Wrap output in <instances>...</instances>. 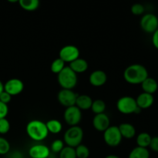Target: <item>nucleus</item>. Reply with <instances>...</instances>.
<instances>
[{"mask_svg":"<svg viewBox=\"0 0 158 158\" xmlns=\"http://www.w3.org/2000/svg\"><path fill=\"white\" fill-rule=\"evenodd\" d=\"M140 25L143 32L153 34L158 29L157 16L153 13L144 14L140 19Z\"/></svg>","mask_w":158,"mask_h":158,"instance_id":"7","label":"nucleus"},{"mask_svg":"<svg viewBox=\"0 0 158 158\" xmlns=\"http://www.w3.org/2000/svg\"><path fill=\"white\" fill-rule=\"evenodd\" d=\"M10 130V123L6 118L0 119V134H6Z\"/></svg>","mask_w":158,"mask_h":158,"instance_id":"30","label":"nucleus"},{"mask_svg":"<svg viewBox=\"0 0 158 158\" xmlns=\"http://www.w3.org/2000/svg\"><path fill=\"white\" fill-rule=\"evenodd\" d=\"M105 158H120V157H118V156H117V155H114V154H110V155L106 156Z\"/></svg>","mask_w":158,"mask_h":158,"instance_id":"37","label":"nucleus"},{"mask_svg":"<svg viewBox=\"0 0 158 158\" xmlns=\"http://www.w3.org/2000/svg\"><path fill=\"white\" fill-rule=\"evenodd\" d=\"M26 131L29 138L34 141H43L49 135L46 123L40 120H32L27 123Z\"/></svg>","mask_w":158,"mask_h":158,"instance_id":"2","label":"nucleus"},{"mask_svg":"<svg viewBox=\"0 0 158 158\" xmlns=\"http://www.w3.org/2000/svg\"><path fill=\"white\" fill-rule=\"evenodd\" d=\"M66 63L60 58H57L52 62L50 66V69L52 73L55 74H59L65 68Z\"/></svg>","mask_w":158,"mask_h":158,"instance_id":"25","label":"nucleus"},{"mask_svg":"<svg viewBox=\"0 0 158 158\" xmlns=\"http://www.w3.org/2000/svg\"><path fill=\"white\" fill-rule=\"evenodd\" d=\"M136 102H137V106L141 110L148 109L154 104V96L143 92L139 94L138 97L136 98Z\"/></svg>","mask_w":158,"mask_h":158,"instance_id":"15","label":"nucleus"},{"mask_svg":"<svg viewBox=\"0 0 158 158\" xmlns=\"http://www.w3.org/2000/svg\"><path fill=\"white\" fill-rule=\"evenodd\" d=\"M64 142L63 140H60V139H56V140H53L52 143H51L50 146V151H52L53 153L56 154H60V151L64 148Z\"/></svg>","mask_w":158,"mask_h":158,"instance_id":"28","label":"nucleus"},{"mask_svg":"<svg viewBox=\"0 0 158 158\" xmlns=\"http://www.w3.org/2000/svg\"><path fill=\"white\" fill-rule=\"evenodd\" d=\"M152 137L148 133L142 132L137 135L136 141H137V147L143 148H148L150 146Z\"/></svg>","mask_w":158,"mask_h":158,"instance_id":"21","label":"nucleus"},{"mask_svg":"<svg viewBox=\"0 0 158 158\" xmlns=\"http://www.w3.org/2000/svg\"><path fill=\"white\" fill-rule=\"evenodd\" d=\"M59 154H60L59 156L60 158H77L75 148L68 146L64 147V148L60 151Z\"/></svg>","mask_w":158,"mask_h":158,"instance_id":"27","label":"nucleus"},{"mask_svg":"<svg viewBox=\"0 0 158 158\" xmlns=\"http://www.w3.org/2000/svg\"><path fill=\"white\" fill-rule=\"evenodd\" d=\"M140 85H141V88L143 93H147V94H151V95L155 94L158 89V83L157 80L152 77H148Z\"/></svg>","mask_w":158,"mask_h":158,"instance_id":"19","label":"nucleus"},{"mask_svg":"<svg viewBox=\"0 0 158 158\" xmlns=\"http://www.w3.org/2000/svg\"><path fill=\"white\" fill-rule=\"evenodd\" d=\"M10 151V143L2 137H0V155H4Z\"/></svg>","mask_w":158,"mask_h":158,"instance_id":"29","label":"nucleus"},{"mask_svg":"<svg viewBox=\"0 0 158 158\" xmlns=\"http://www.w3.org/2000/svg\"><path fill=\"white\" fill-rule=\"evenodd\" d=\"M24 89V83L21 80L12 78L7 80L4 84V91L12 96H16L21 94Z\"/></svg>","mask_w":158,"mask_h":158,"instance_id":"11","label":"nucleus"},{"mask_svg":"<svg viewBox=\"0 0 158 158\" xmlns=\"http://www.w3.org/2000/svg\"><path fill=\"white\" fill-rule=\"evenodd\" d=\"M136 99L130 96L122 97L117 100V109L120 113L123 114H135L136 110L137 109Z\"/></svg>","mask_w":158,"mask_h":158,"instance_id":"5","label":"nucleus"},{"mask_svg":"<svg viewBox=\"0 0 158 158\" xmlns=\"http://www.w3.org/2000/svg\"><path fill=\"white\" fill-rule=\"evenodd\" d=\"M19 4L24 10L32 12L38 9L40 6V2L39 0H19Z\"/></svg>","mask_w":158,"mask_h":158,"instance_id":"23","label":"nucleus"},{"mask_svg":"<svg viewBox=\"0 0 158 158\" xmlns=\"http://www.w3.org/2000/svg\"><path fill=\"white\" fill-rule=\"evenodd\" d=\"M8 113H9L8 105L0 101V119L6 118V116L8 115Z\"/></svg>","mask_w":158,"mask_h":158,"instance_id":"32","label":"nucleus"},{"mask_svg":"<svg viewBox=\"0 0 158 158\" xmlns=\"http://www.w3.org/2000/svg\"><path fill=\"white\" fill-rule=\"evenodd\" d=\"M83 139V131L80 126L70 127L65 132L63 136V142L66 146L76 148L81 144Z\"/></svg>","mask_w":158,"mask_h":158,"instance_id":"4","label":"nucleus"},{"mask_svg":"<svg viewBox=\"0 0 158 158\" xmlns=\"http://www.w3.org/2000/svg\"><path fill=\"white\" fill-rule=\"evenodd\" d=\"M57 81L62 89H73L78 83V77L70 68L65 66L64 69L57 74Z\"/></svg>","mask_w":158,"mask_h":158,"instance_id":"3","label":"nucleus"},{"mask_svg":"<svg viewBox=\"0 0 158 158\" xmlns=\"http://www.w3.org/2000/svg\"><path fill=\"white\" fill-rule=\"evenodd\" d=\"M152 43L154 47L158 49V29L153 33L152 36Z\"/></svg>","mask_w":158,"mask_h":158,"instance_id":"35","label":"nucleus"},{"mask_svg":"<svg viewBox=\"0 0 158 158\" xmlns=\"http://www.w3.org/2000/svg\"><path fill=\"white\" fill-rule=\"evenodd\" d=\"M90 109L95 114V115L103 114L105 110H106V103H105V102L103 100H100V99H97V100H95L93 101Z\"/></svg>","mask_w":158,"mask_h":158,"instance_id":"24","label":"nucleus"},{"mask_svg":"<svg viewBox=\"0 0 158 158\" xmlns=\"http://www.w3.org/2000/svg\"><path fill=\"white\" fill-rule=\"evenodd\" d=\"M128 158H150V152L148 148L136 147L131 151Z\"/></svg>","mask_w":158,"mask_h":158,"instance_id":"22","label":"nucleus"},{"mask_svg":"<svg viewBox=\"0 0 158 158\" xmlns=\"http://www.w3.org/2000/svg\"><path fill=\"white\" fill-rule=\"evenodd\" d=\"M77 158H88L89 156V150L86 146L80 144L75 148Z\"/></svg>","mask_w":158,"mask_h":158,"instance_id":"26","label":"nucleus"},{"mask_svg":"<svg viewBox=\"0 0 158 158\" xmlns=\"http://www.w3.org/2000/svg\"><path fill=\"white\" fill-rule=\"evenodd\" d=\"M148 76V71L141 64H132L127 66L123 72V79L127 83L132 85L141 84Z\"/></svg>","mask_w":158,"mask_h":158,"instance_id":"1","label":"nucleus"},{"mask_svg":"<svg viewBox=\"0 0 158 158\" xmlns=\"http://www.w3.org/2000/svg\"><path fill=\"white\" fill-rule=\"evenodd\" d=\"M107 81V76L106 73L103 70L97 69L91 73L89 77V82L92 86L99 87L105 84Z\"/></svg>","mask_w":158,"mask_h":158,"instance_id":"14","label":"nucleus"},{"mask_svg":"<svg viewBox=\"0 0 158 158\" xmlns=\"http://www.w3.org/2000/svg\"><path fill=\"white\" fill-rule=\"evenodd\" d=\"M80 49L73 45H66L60 49L59 58L61 59L65 63H72L77 59L80 58Z\"/></svg>","mask_w":158,"mask_h":158,"instance_id":"9","label":"nucleus"},{"mask_svg":"<svg viewBox=\"0 0 158 158\" xmlns=\"http://www.w3.org/2000/svg\"><path fill=\"white\" fill-rule=\"evenodd\" d=\"M63 118L65 122L70 127L78 126L82 120V111L76 106H69L65 110Z\"/></svg>","mask_w":158,"mask_h":158,"instance_id":"8","label":"nucleus"},{"mask_svg":"<svg viewBox=\"0 0 158 158\" xmlns=\"http://www.w3.org/2000/svg\"><path fill=\"white\" fill-rule=\"evenodd\" d=\"M131 12L135 15H140L144 13L145 8L140 3H135L131 6Z\"/></svg>","mask_w":158,"mask_h":158,"instance_id":"31","label":"nucleus"},{"mask_svg":"<svg viewBox=\"0 0 158 158\" xmlns=\"http://www.w3.org/2000/svg\"><path fill=\"white\" fill-rule=\"evenodd\" d=\"M29 154L31 158H48L50 155V149L46 145L38 143L29 148Z\"/></svg>","mask_w":158,"mask_h":158,"instance_id":"13","label":"nucleus"},{"mask_svg":"<svg viewBox=\"0 0 158 158\" xmlns=\"http://www.w3.org/2000/svg\"><path fill=\"white\" fill-rule=\"evenodd\" d=\"M149 148L154 152H158V136L152 137Z\"/></svg>","mask_w":158,"mask_h":158,"instance_id":"34","label":"nucleus"},{"mask_svg":"<svg viewBox=\"0 0 158 158\" xmlns=\"http://www.w3.org/2000/svg\"><path fill=\"white\" fill-rule=\"evenodd\" d=\"M69 67L75 73H83L86 72L88 69L89 65H88L87 61L84 59L78 58L73 61L72 63H69Z\"/></svg>","mask_w":158,"mask_h":158,"instance_id":"16","label":"nucleus"},{"mask_svg":"<svg viewBox=\"0 0 158 158\" xmlns=\"http://www.w3.org/2000/svg\"><path fill=\"white\" fill-rule=\"evenodd\" d=\"M4 91V84L2 83V82L0 80V94Z\"/></svg>","mask_w":158,"mask_h":158,"instance_id":"36","label":"nucleus"},{"mask_svg":"<svg viewBox=\"0 0 158 158\" xmlns=\"http://www.w3.org/2000/svg\"><path fill=\"white\" fill-rule=\"evenodd\" d=\"M121 134L119 131L118 126H110L103 132V140L109 147L115 148L119 146L122 141Z\"/></svg>","mask_w":158,"mask_h":158,"instance_id":"6","label":"nucleus"},{"mask_svg":"<svg viewBox=\"0 0 158 158\" xmlns=\"http://www.w3.org/2000/svg\"><path fill=\"white\" fill-rule=\"evenodd\" d=\"M93 126L96 131L103 133L110 126V117L105 113L97 114L93 119Z\"/></svg>","mask_w":158,"mask_h":158,"instance_id":"12","label":"nucleus"},{"mask_svg":"<svg viewBox=\"0 0 158 158\" xmlns=\"http://www.w3.org/2000/svg\"><path fill=\"white\" fill-rule=\"evenodd\" d=\"M93 101L94 100L89 96L86 95V94H81V95L78 94L75 106H77L81 111L87 110L91 108Z\"/></svg>","mask_w":158,"mask_h":158,"instance_id":"17","label":"nucleus"},{"mask_svg":"<svg viewBox=\"0 0 158 158\" xmlns=\"http://www.w3.org/2000/svg\"><path fill=\"white\" fill-rule=\"evenodd\" d=\"M78 94H76L73 89H62L57 94V100L62 106L66 108L75 106Z\"/></svg>","mask_w":158,"mask_h":158,"instance_id":"10","label":"nucleus"},{"mask_svg":"<svg viewBox=\"0 0 158 158\" xmlns=\"http://www.w3.org/2000/svg\"><path fill=\"white\" fill-rule=\"evenodd\" d=\"M11 100H12V96L9 95L6 91H3L0 94V101L2 102L3 103H6V104L8 105V103L11 101Z\"/></svg>","mask_w":158,"mask_h":158,"instance_id":"33","label":"nucleus"},{"mask_svg":"<svg viewBox=\"0 0 158 158\" xmlns=\"http://www.w3.org/2000/svg\"><path fill=\"white\" fill-rule=\"evenodd\" d=\"M119 131L123 138L132 139L136 135V128L131 123H123L118 126Z\"/></svg>","mask_w":158,"mask_h":158,"instance_id":"18","label":"nucleus"},{"mask_svg":"<svg viewBox=\"0 0 158 158\" xmlns=\"http://www.w3.org/2000/svg\"><path fill=\"white\" fill-rule=\"evenodd\" d=\"M46 125L49 133L53 134H59L61 132L62 129H63V125H62L61 122L56 119H51V120H48L46 123Z\"/></svg>","mask_w":158,"mask_h":158,"instance_id":"20","label":"nucleus"}]
</instances>
